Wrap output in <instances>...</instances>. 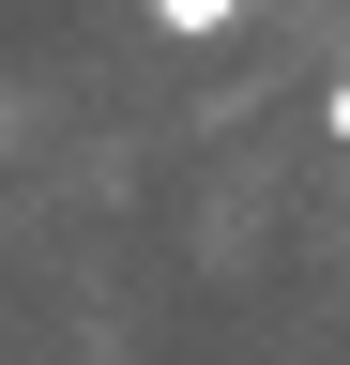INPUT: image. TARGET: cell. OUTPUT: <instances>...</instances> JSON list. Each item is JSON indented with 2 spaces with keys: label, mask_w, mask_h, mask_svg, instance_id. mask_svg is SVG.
Returning <instances> with one entry per match:
<instances>
[{
  "label": "cell",
  "mask_w": 350,
  "mask_h": 365,
  "mask_svg": "<svg viewBox=\"0 0 350 365\" xmlns=\"http://www.w3.org/2000/svg\"><path fill=\"white\" fill-rule=\"evenodd\" d=\"M229 16H244V0H153V31H168V46H213Z\"/></svg>",
  "instance_id": "cell-1"
},
{
  "label": "cell",
  "mask_w": 350,
  "mask_h": 365,
  "mask_svg": "<svg viewBox=\"0 0 350 365\" xmlns=\"http://www.w3.org/2000/svg\"><path fill=\"white\" fill-rule=\"evenodd\" d=\"M320 137H335V153H350V76H335V91H320Z\"/></svg>",
  "instance_id": "cell-2"
}]
</instances>
